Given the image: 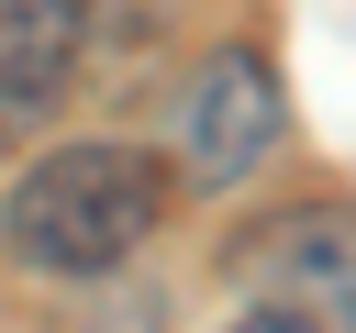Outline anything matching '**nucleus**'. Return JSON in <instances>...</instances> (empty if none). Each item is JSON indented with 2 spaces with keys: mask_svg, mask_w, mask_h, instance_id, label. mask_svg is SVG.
Listing matches in <instances>:
<instances>
[{
  "mask_svg": "<svg viewBox=\"0 0 356 333\" xmlns=\"http://www.w3.org/2000/svg\"><path fill=\"white\" fill-rule=\"evenodd\" d=\"M278 133H289L278 67H267L256 44H211V56L189 67V89H178V178L222 200V189H245V178L278 155Z\"/></svg>",
  "mask_w": 356,
  "mask_h": 333,
  "instance_id": "f03ea898",
  "label": "nucleus"
},
{
  "mask_svg": "<svg viewBox=\"0 0 356 333\" xmlns=\"http://www.w3.org/2000/svg\"><path fill=\"white\" fill-rule=\"evenodd\" d=\"M156 211H167L156 155H134V144H56V155H33L11 178L0 244L33 278H100V266H122L156 233Z\"/></svg>",
  "mask_w": 356,
  "mask_h": 333,
  "instance_id": "f257e3e1",
  "label": "nucleus"
},
{
  "mask_svg": "<svg viewBox=\"0 0 356 333\" xmlns=\"http://www.w3.org/2000/svg\"><path fill=\"white\" fill-rule=\"evenodd\" d=\"M78 0H0V144H33L78 78Z\"/></svg>",
  "mask_w": 356,
  "mask_h": 333,
  "instance_id": "7ed1b4c3",
  "label": "nucleus"
},
{
  "mask_svg": "<svg viewBox=\"0 0 356 333\" xmlns=\"http://www.w3.org/2000/svg\"><path fill=\"white\" fill-rule=\"evenodd\" d=\"M234 278L256 300H323V311H345V211H278L267 233L234 244Z\"/></svg>",
  "mask_w": 356,
  "mask_h": 333,
  "instance_id": "20e7f679",
  "label": "nucleus"
},
{
  "mask_svg": "<svg viewBox=\"0 0 356 333\" xmlns=\"http://www.w3.org/2000/svg\"><path fill=\"white\" fill-rule=\"evenodd\" d=\"M222 333H323V322H312V311H289V300H256V311H245V322H222Z\"/></svg>",
  "mask_w": 356,
  "mask_h": 333,
  "instance_id": "423d86ee",
  "label": "nucleus"
},
{
  "mask_svg": "<svg viewBox=\"0 0 356 333\" xmlns=\"http://www.w3.org/2000/svg\"><path fill=\"white\" fill-rule=\"evenodd\" d=\"M178 11H189V0H78V33H100L111 56H156V44L178 33Z\"/></svg>",
  "mask_w": 356,
  "mask_h": 333,
  "instance_id": "39448f33",
  "label": "nucleus"
}]
</instances>
